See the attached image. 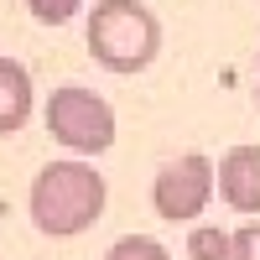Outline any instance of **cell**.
<instances>
[{"label": "cell", "instance_id": "obj_1", "mask_svg": "<svg viewBox=\"0 0 260 260\" xmlns=\"http://www.w3.org/2000/svg\"><path fill=\"white\" fill-rule=\"evenodd\" d=\"M104 213V177L89 161H47L31 182V224L52 240H73Z\"/></svg>", "mask_w": 260, "mask_h": 260}, {"label": "cell", "instance_id": "obj_2", "mask_svg": "<svg viewBox=\"0 0 260 260\" xmlns=\"http://www.w3.org/2000/svg\"><path fill=\"white\" fill-rule=\"evenodd\" d=\"M161 47V26L156 16L136 0H104L89 16V52L99 68L110 73H141L151 68V57Z\"/></svg>", "mask_w": 260, "mask_h": 260}, {"label": "cell", "instance_id": "obj_3", "mask_svg": "<svg viewBox=\"0 0 260 260\" xmlns=\"http://www.w3.org/2000/svg\"><path fill=\"white\" fill-rule=\"evenodd\" d=\"M47 130L78 156H99L115 146V110L83 83H62L47 99Z\"/></svg>", "mask_w": 260, "mask_h": 260}, {"label": "cell", "instance_id": "obj_4", "mask_svg": "<svg viewBox=\"0 0 260 260\" xmlns=\"http://www.w3.org/2000/svg\"><path fill=\"white\" fill-rule=\"evenodd\" d=\"M208 198H213V161L208 156H177L151 182V203H156V213L172 219V224L198 219L208 208Z\"/></svg>", "mask_w": 260, "mask_h": 260}, {"label": "cell", "instance_id": "obj_5", "mask_svg": "<svg viewBox=\"0 0 260 260\" xmlns=\"http://www.w3.org/2000/svg\"><path fill=\"white\" fill-rule=\"evenodd\" d=\"M213 182L234 213H260V146H234L219 161Z\"/></svg>", "mask_w": 260, "mask_h": 260}, {"label": "cell", "instance_id": "obj_6", "mask_svg": "<svg viewBox=\"0 0 260 260\" xmlns=\"http://www.w3.org/2000/svg\"><path fill=\"white\" fill-rule=\"evenodd\" d=\"M31 115V73L16 57H0V136H16Z\"/></svg>", "mask_w": 260, "mask_h": 260}, {"label": "cell", "instance_id": "obj_7", "mask_svg": "<svg viewBox=\"0 0 260 260\" xmlns=\"http://www.w3.org/2000/svg\"><path fill=\"white\" fill-rule=\"evenodd\" d=\"M104 260H172V255H167V245L146 240V234H125V240L110 245V255H104Z\"/></svg>", "mask_w": 260, "mask_h": 260}, {"label": "cell", "instance_id": "obj_8", "mask_svg": "<svg viewBox=\"0 0 260 260\" xmlns=\"http://www.w3.org/2000/svg\"><path fill=\"white\" fill-rule=\"evenodd\" d=\"M187 255L192 260H229V234L224 229H192L187 234Z\"/></svg>", "mask_w": 260, "mask_h": 260}, {"label": "cell", "instance_id": "obj_9", "mask_svg": "<svg viewBox=\"0 0 260 260\" xmlns=\"http://www.w3.org/2000/svg\"><path fill=\"white\" fill-rule=\"evenodd\" d=\"M26 6H31V16L42 21V26H62V21L78 16L83 0H26Z\"/></svg>", "mask_w": 260, "mask_h": 260}, {"label": "cell", "instance_id": "obj_10", "mask_svg": "<svg viewBox=\"0 0 260 260\" xmlns=\"http://www.w3.org/2000/svg\"><path fill=\"white\" fill-rule=\"evenodd\" d=\"M229 260H260V224H245L229 234Z\"/></svg>", "mask_w": 260, "mask_h": 260}]
</instances>
